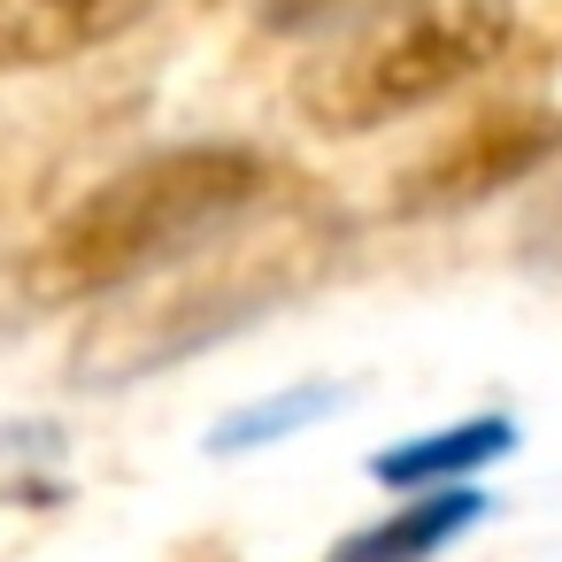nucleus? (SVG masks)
<instances>
[{"instance_id":"f257e3e1","label":"nucleus","mask_w":562,"mask_h":562,"mask_svg":"<svg viewBox=\"0 0 562 562\" xmlns=\"http://www.w3.org/2000/svg\"><path fill=\"white\" fill-rule=\"evenodd\" d=\"M270 186V162L255 147H170L139 155L116 178H101L32 255L24 285L40 301H93L124 293L132 278L224 239Z\"/></svg>"},{"instance_id":"f03ea898","label":"nucleus","mask_w":562,"mask_h":562,"mask_svg":"<svg viewBox=\"0 0 562 562\" xmlns=\"http://www.w3.org/2000/svg\"><path fill=\"white\" fill-rule=\"evenodd\" d=\"M508 0H401L393 16H378L370 32L339 40L301 70V116L316 132H378L462 93L477 70L508 55Z\"/></svg>"},{"instance_id":"7ed1b4c3","label":"nucleus","mask_w":562,"mask_h":562,"mask_svg":"<svg viewBox=\"0 0 562 562\" xmlns=\"http://www.w3.org/2000/svg\"><path fill=\"white\" fill-rule=\"evenodd\" d=\"M162 0H0V70H55L116 47Z\"/></svg>"},{"instance_id":"20e7f679","label":"nucleus","mask_w":562,"mask_h":562,"mask_svg":"<svg viewBox=\"0 0 562 562\" xmlns=\"http://www.w3.org/2000/svg\"><path fill=\"white\" fill-rule=\"evenodd\" d=\"M539 155H547V124H485V132L439 147V155L401 186V201H408V209H454V201H477V193H493L501 178L531 170Z\"/></svg>"},{"instance_id":"39448f33","label":"nucleus","mask_w":562,"mask_h":562,"mask_svg":"<svg viewBox=\"0 0 562 562\" xmlns=\"http://www.w3.org/2000/svg\"><path fill=\"white\" fill-rule=\"evenodd\" d=\"M508 447H516V424H508V416H462V424H447V431H424V439L385 447V454L370 462V477L393 485V493H454V485H470L485 462H501Z\"/></svg>"},{"instance_id":"423d86ee","label":"nucleus","mask_w":562,"mask_h":562,"mask_svg":"<svg viewBox=\"0 0 562 562\" xmlns=\"http://www.w3.org/2000/svg\"><path fill=\"white\" fill-rule=\"evenodd\" d=\"M477 516H485V493H477V485H454V493H416V501H408V508H393L385 524L347 531L324 562H431V554H439V547H454Z\"/></svg>"},{"instance_id":"0eeeda50","label":"nucleus","mask_w":562,"mask_h":562,"mask_svg":"<svg viewBox=\"0 0 562 562\" xmlns=\"http://www.w3.org/2000/svg\"><path fill=\"white\" fill-rule=\"evenodd\" d=\"M339 401H347V385H331V378H316V385H293V393H270V401H255V408L224 416V424L209 431V454H255V447H270V439H285V431H308V424H324Z\"/></svg>"},{"instance_id":"6e6552de","label":"nucleus","mask_w":562,"mask_h":562,"mask_svg":"<svg viewBox=\"0 0 562 562\" xmlns=\"http://www.w3.org/2000/svg\"><path fill=\"white\" fill-rule=\"evenodd\" d=\"M63 462V431L55 424H0V501L9 493H40Z\"/></svg>"}]
</instances>
